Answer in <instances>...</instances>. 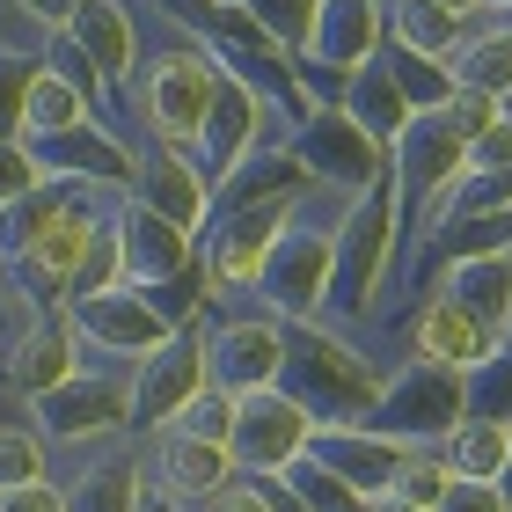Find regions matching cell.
<instances>
[{"instance_id":"cell-1","label":"cell","mask_w":512,"mask_h":512,"mask_svg":"<svg viewBox=\"0 0 512 512\" xmlns=\"http://www.w3.org/2000/svg\"><path fill=\"white\" fill-rule=\"evenodd\" d=\"M330 249H337L330 315L366 322L388 293L395 256H403V191H395V176H374V191L344 198V213L330 220Z\"/></svg>"},{"instance_id":"cell-2","label":"cell","mask_w":512,"mask_h":512,"mask_svg":"<svg viewBox=\"0 0 512 512\" xmlns=\"http://www.w3.org/2000/svg\"><path fill=\"white\" fill-rule=\"evenodd\" d=\"M300 410L315 425H366L381 395V366L359 352L352 337H337L330 322H308V330H286V381Z\"/></svg>"},{"instance_id":"cell-3","label":"cell","mask_w":512,"mask_h":512,"mask_svg":"<svg viewBox=\"0 0 512 512\" xmlns=\"http://www.w3.org/2000/svg\"><path fill=\"white\" fill-rule=\"evenodd\" d=\"M213 96H220V59L205 52L198 30H176V44L147 66V81H139L147 147L198 154V132H205V118H213Z\"/></svg>"},{"instance_id":"cell-4","label":"cell","mask_w":512,"mask_h":512,"mask_svg":"<svg viewBox=\"0 0 512 512\" xmlns=\"http://www.w3.org/2000/svg\"><path fill=\"white\" fill-rule=\"evenodd\" d=\"M461 417H469V374H447L432 359H403L381 374V395H374L366 425L388 432L395 447H439Z\"/></svg>"},{"instance_id":"cell-5","label":"cell","mask_w":512,"mask_h":512,"mask_svg":"<svg viewBox=\"0 0 512 512\" xmlns=\"http://www.w3.org/2000/svg\"><path fill=\"white\" fill-rule=\"evenodd\" d=\"M30 425L44 432L52 454H88V447H110V439L132 432V381L103 374V366H81L66 374L52 395L30 403Z\"/></svg>"},{"instance_id":"cell-6","label":"cell","mask_w":512,"mask_h":512,"mask_svg":"<svg viewBox=\"0 0 512 512\" xmlns=\"http://www.w3.org/2000/svg\"><path fill=\"white\" fill-rule=\"evenodd\" d=\"M330 278H337V249H330V227H308L293 213V227L271 242L264 256V278H256V293H264V315H278L286 330H308V322L330 315Z\"/></svg>"},{"instance_id":"cell-7","label":"cell","mask_w":512,"mask_h":512,"mask_svg":"<svg viewBox=\"0 0 512 512\" xmlns=\"http://www.w3.org/2000/svg\"><path fill=\"white\" fill-rule=\"evenodd\" d=\"M286 147L300 161V176H308V191L359 198V191H374V176H388V147H374L337 103H315L300 125H286Z\"/></svg>"},{"instance_id":"cell-8","label":"cell","mask_w":512,"mask_h":512,"mask_svg":"<svg viewBox=\"0 0 512 512\" xmlns=\"http://www.w3.org/2000/svg\"><path fill=\"white\" fill-rule=\"evenodd\" d=\"M205 330H213V322H183L169 344H154V352L132 366V432L139 439L169 432L176 410L213 381V374H205Z\"/></svg>"},{"instance_id":"cell-9","label":"cell","mask_w":512,"mask_h":512,"mask_svg":"<svg viewBox=\"0 0 512 512\" xmlns=\"http://www.w3.org/2000/svg\"><path fill=\"white\" fill-rule=\"evenodd\" d=\"M315 439V417L293 403L286 388H256L235 395V432H227V454H235V476H286Z\"/></svg>"},{"instance_id":"cell-10","label":"cell","mask_w":512,"mask_h":512,"mask_svg":"<svg viewBox=\"0 0 512 512\" xmlns=\"http://www.w3.org/2000/svg\"><path fill=\"white\" fill-rule=\"evenodd\" d=\"M0 374L22 403H37V395H52L66 374H81V337L66 308H15V330L0 344Z\"/></svg>"},{"instance_id":"cell-11","label":"cell","mask_w":512,"mask_h":512,"mask_svg":"<svg viewBox=\"0 0 512 512\" xmlns=\"http://www.w3.org/2000/svg\"><path fill=\"white\" fill-rule=\"evenodd\" d=\"M300 205H249V213H213V227L198 235V256H205V278L227 293H256V278H264V256L271 242L293 227Z\"/></svg>"},{"instance_id":"cell-12","label":"cell","mask_w":512,"mask_h":512,"mask_svg":"<svg viewBox=\"0 0 512 512\" xmlns=\"http://www.w3.org/2000/svg\"><path fill=\"white\" fill-rule=\"evenodd\" d=\"M66 322H74V337L88 352H110V359H147L154 344L176 337V322L154 308L139 286H110V293H88V300H66Z\"/></svg>"},{"instance_id":"cell-13","label":"cell","mask_w":512,"mask_h":512,"mask_svg":"<svg viewBox=\"0 0 512 512\" xmlns=\"http://www.w3.org/2000/svg\"><path fill=\"white\" fill-rule=\"evenodd\" d=\"M205 374L227 395H256L286 381V322L278 315H227L205 330Z\"/></svg>"},{"instance_id":"cell-14","label":"cell","mask_w":512,"mask_h":512,"mask_svg":"<svg viewBox=\"0 0 512 512\" xmlns=\"http://www.w3.org/2000/svg\"><path fill=\"white\" fill-rule=\"evenodd\" d=\"M227 483H235V454L227 447H205V439H183V432H154L147 439V491L161 505L191 512L213 491H227Z\"/></svg>"},{"instance_id":"cell-15","label":"cell","mask_w":512,"mask_h":512,"mask_svg":"<svg viewBox=\"0 0 512 512\" xmlns=\"http://www.w3.org/2000/svg\"><path fill=\"white\" fill-rule=\"evenodd\" d=\"M118 249H125V278L139 293L169 286V278H183L198 264V235L191 227L161 220L154 205H139V198H118Z\"/></svg>"},{"instance_id":"cell-16","label":"cell","mask_w":512,"mask_h":512,"mask_svg":"<svg viewBox=\"0 0 512 512\" xmlns=\"http://www.w3.org/2000/svg\"><path fill=\"white\" fill-rule=\"evenodd\" d=\"M125 198L154 205L161 220L191 227V235H205V227H213V176H205L198 154H183V147H147V154H139Z\"/></svg>"},{"instance_id":"cell-17","label":"cell","mask_w":512,"mask_h":512,"mask_svg":"<svg viewBox=\"0 0 512 512\" xmlns=\"http://www.w3.org/2000/svg\"><path fill=\"white\" fill-rule=\"evenodd\" d=\"M264 125H286V118H278V110L264 103V96H256V88L249 81H235V74H220V96H213V118H205V132H198V169L205 176H227V169H235V161L249 154V147H264Z\"/></svg>"},{"instance_id":"cell-18","label":"cell","mask_w":512,"mask_h":512,"mask_svg":"<svg viewBox=\"0 0 512 512\" xmlns=\"http://www.w3.org/2000/svg\"><path fill=\"white\" fill-rule=\"evenodd\" d=\"M439 293L454 300V308L476 315V330L512 352V249H491V256H454V264H439Z\"/></svg>"},{"instance_id":"cell-19","label":"cell","mask_w":512,"mask_h":512,"mask_svg":"<svg viewBox=\"0 0 512 512\" xmlns=\"http://www.w3.org/2000/svg\"><path fill=\"white\" fill-rule=\"evenodd\" d=\"M308 454H315L337 483H352L359 498H381L388 483H395V469H403L410 447H395V439L374 432V425H315Z\"/></svg>"},{"instance_id":"cell-20","label":"cell","mask_w":512,"mask_h":512,"mask_svg":"<svg viewBox=\"0 0 512 512\" xmlns=\"http://www.w3.org/2000/svg\"><path fill=\"white\" fill-rule=\"evenodd\" d=\"M147 469L132 454V432L110 447H88L81 469L66 476V512H147Z\"/></svg>"},{"instance_id":"cell-21","label":"cell","mask_w":512,"mask_h":512,"mask_svg":"<svg viewBox=\"0 0 512 512\" xmlns=\"http://www.w3.org/2000/svg\"><path fill=\"white\" fill-rule=\"evenodd\" d=\"M74 52L96 66V81L118 96V88L132 81V59H139V15L125 8V0H81L74 8V22L59 30Z\"/></svg>"},{"instance_id":"cell-22","label":"cell","mask_w":512,"mask_h":512,"mask_svg":"<svg viewBox=\"0 0 512 512\" xmlns=\"http://www.w3.org/2000/svg\"><path fill=\"white\" fill-rule=\"evenodd\" d=\"M308 198V176H300V161L286 139H264V147H249L235 169L213 183V213H249V205H300Z\"/></svg>"},{"instance_id":"cell-23","label":"cell","mask_w":512,"mask_h":512,"mask_svg":"<svg viewBox=\"0 0 512 512\" xmlns=\"http://www.w3.org/2000/svg\"><path fill=\"white\" fill-rule=\"evenodd\" d=\"M410 359H432V366H447V374H476V366L498 359V344L476 330L469 308H454L447 293H432V300H417V315H410Z\"/></svg>"},{"instance_id":"cell-24","label":"cell","mask_w":512,"mask_h":512,"mask_svg":"<svg viewBox=\"0 0 512 512\" xmlns=\"http://www.w3.org/2000/svg\"><path fill=\"white\" fill-rule=\"evenodd\" d=\"M447 81L469 88V96L505 103L512 96V22H469L461 44L447 52Z\"/></svg>"},{"instance_id":"cell-25","label":"cell","mask_w":512,"mask_h":512,"mask_svg":"<svg viewBox=\"0 0 512 512\" xmlns=\"http://www.w3.org/2000/svg\"><path fill=\"white\" fill-rule=\"evenodd\" d=\"M344 118H352L366 139H374V147H395V139H403L410 132V118H417V110L403 103V88H395V74H388V66L374 59V66H366V74H352V81H344Z\"/></svg>"},{"instance_id":"cell-26","label":"cell","mask_w":512,"mask_h":512,"mask_svg":"<svg viewBox=\"0 0 512 512\" xmlns=\"http://www.w3.org/2000/svg\"><path fill=\"white\" fill-rule=\"evenodd\" d=\"M88 118H103L96 103L81 96L66 74H52V66H37V81H30V103H22V147H37V139H59V132H74Z\"/></svg>"},{"instance_id":"cell-27","label":"cell","mask_w":512,"mask_h":512,"mask_svg":"<svg viewBox=\"0 0 512 512\" xmlns=\"http://www.w3.org/2000/svg\"><path fill=\"white\" fill-rule=\"evenodd\" d=\"M505 447H512V425H505V417H461V425H454L447 439H439V461H447V476L498 483Z\"/></svg>"},{"instance_id":"cell-28","label":"cell","mask_w":512,"mask_h":512,"mask_svg":"<svg viewBox=\"0 0 512 512\" xmlns=\"http://www.w3.org/2000/svg\"><path fill=\"white\" fill-rule=\"evenodd\" d=\"M74 191H81V183H52V176H44L30 198H15L8 213H0V264H8V256H30L44 235H52L59 213L74 205Z\"/></svg>"},{"instance_id":"cell-29","label":"cell","mask_w":512,"mask_h":512,"mask_svg":"<svg viewBox=\"0 0 512 512\" xmlns=\"http://www.w3.org/2000/svg\"><path fill=\"white\" fill-rule=\"evenodd\" d=\"M388 44H395V52H417V59L447 66V52L461 44V22L439 15L432 0H388Z\"/></svg>"},{"instance_id":"cell-30","label":"cell","mask_w":512,"mask_h":512,"mask_svg":"<svg viewBox=\"0 0 512 512\" xmlns=\"http://www.w3.org/2000/svg\"><path fill=\"white\" fill-rule=\"evenodd\" d=\"M52 476V447H44V432L30 417H0V491H15V483H44Z\"/></svg>"},{"instance_id":"cell-31","label":"cell","mask_w":512,"mask_h":512,"mask_svg":"<svg viewBox=\"0 0 512 512\" xmlns=\"http://www.w3.org/2000/svg\"><path fill=\"white\" fill-rule=\"evenodd\" d=\"M315 8L322 0H242V15L293 59H308V44H315Z\"/></svg>"},{"instance_id":"cell-32","label":"cell","mask_w":512,"mask_h":512,"mask_svg":"<svg viewBox=\"0 0 512 512\" xmlns=\"http://www.w3.org/2000/svg\"><path fill=\"white\" fill-rule=\"evenodd\" d=\"M381 66L395 74V88H403V103L417 110V118H425V110H439V103L454 96V81H447V66H439V59H417V52H395V44H388Z\"/></svg>"},{"instance_id":"cell-33","label":"cell","mask_w":512,"mask_h":512,"mask_svg":"<svg viewBox=\"0 0 512 512\" xmlns=\"http://www.w3.org/2000/svg\"><path fill=\"white\" fill-rule=\"evenodd\" d=\"M447 461H439V447H410L403 454V469H395V483H388V498H403V505H425V512H439V498H447Z\"/></svg>"},{"instance_id":"cell-34","label":"cell","mask_w":512,"mask_h":512,"mask_svg":"<svg viewBox=\"0 0 512 512\" xmlns=\"http://www.w3.org/2000/svg\"><path fill=\"white\" fill-rule=\"evenodd\" d=\"M169 432H183V439H205V447H227V432H235V395L205 381V388L191 395V403L176 410V425H169Z\"/></svg>"},{"instance_id":"cell-35","label":"cell","mask_w":512,"mask_h":512,"mask_svg":"<svg viewBox=\"0 0 512 512\" xmlns=\"http://www.w3.org/2000/svg\"><path fill=\"white\" fill-rule=\"evenodd\" d=\"M37 66H44V52H8L0 44V139H22V103H30Z\"/></svg>"},{"instance_id":"cell-36","label":"cell","mask_w":512,"mask_h":512,"mask_svg":"<svg viewBox=\"0 0 512 512\" xmlns=\"http://www.w3.org/2000/svg\"><path fill=\"white\" fill-rule=\"evenodd\" d=\"M498 118H505V103H491V96H469V88H454V96L439 103V125H447V132L461 139V147H476V139L491 132Z\"/></svg>"},{"instance_id":"cell-37","label":"cell","mask_w":512,"mask_h":512,"mask_svg":"<svg viewBox=\"0 0 512 512\" xmlns=\"http://www.w3.org/2000/svg\"><path fill=\"white\" fill-rule=\"evenodd\" d=\"M44 183V169H37V154L22 147V139H0V213H8L15 198H30Z\"/></svg>"},{"instance_id":"cell-38","label":"cell","mask_w":512,"mask_h":512,"mask_svg":"<svg viewBox=\"0 0 512 512\" xmlns=\"http://www.w3.org/2000/svg\"><path fill=\"white\" fill-rule=\"evenodd\" d=\"M469 176H512V118H498V125L469 147Z\"/></svg>"},{"instance_id":"cell-39","label":"cell","mask_w":512,"mask_h":512,"mask_svg":"<svg viewBox=\"0 0 512 512\" xmlns=\"http://www.w3.org/2000/svg\"><path fill=\"white\" fill-rule=\"evenodd\" d=\"M0 512H66V483H59V476L15 483V491H0Z\"/></svg>"},{"instance_id":"cell-40","label":"cell","mask_w":512,"mask_h":512,"mask_svg":"<svg viewBox=\"0 0 512 512\" xmlns=\"http://www.w3.org/2000/svg\"><path fill=\"white\" fill-rule=\"evenodd\" d=\"M439 512H512L498 498V483H469V476H454L447 483V498H439Z\"/></svg>"},{"instance_id":"cell-41","label":"cell","mask_w":512,"mask_h":512,"mask_svg":"<svg viewBox=\"0 0 512 512\" xmlns=\"http://www.w3.org/2000/svg\"><path fill=\"white\" fill-rule=\"evenodd\" d=\"M191 512H271V498H264V483H256V476H235L227 491H213V498L191 505Z\"/></svg>"},{"instance_id":"cell-42","label":"cell","mask_w":512,"mask_h":512,"mask_svg":"<svg viewBox=\"0 0 512 512\" xmlns=\"http://www.w3.org/2000/svg\"><path fill=\"white\" fill-rule=\"evenodd\" d=\"M8 8H15L22 22H37L44 37H59L66 22H74V8H81V0H8Z\"/></svg>"},{"instance_id":"cell-43","label":"cell","mask_w":512,"mask_h":512,"mask_svg":"<svg viewBox=\"0 0 512 512\" xmlns=\"http://www.w3.org/2000/svg\"><path fill=\"white\" fill-rule=\"evenodd\" d=\"M432 8H439V15H454L461 30H469V22H483V0H432Z\"/></svg>"},{"instance_id":"cell-44","label":"cell","mask_w":512,"mask_h":512,"mask_svg":"<svg viewBox=\"0 0 512 512\" xmlns=\"http://www.w3.org/2000/svg\"><path fill=\"white\" fill-rule=\"evenodd\" d=\"M366 512H425V505H403V498H388V491H381V498L366 505Z\"/></svg>"},{"instance_id":"cell-45","label":"cell","mask_w":512,"mask_h":512,"mask_svg":"<svg viewBox=\"0 0 512 512\" xmlns=\"http://www.w3.org/2000/svg\"><path fill=\"white\" fill-rule=\"evenodd\" d=\"M498 498L512 505V447H505V469H498Z\"/></svg>"},{"instance_id":"cell-46","label":"cell","mask_w":512,"mask_h":512,"mask_svg":"<svg viewBox=\"0 0 512 512\" xmlns=\"http://www.w3.org/2000/svg\"><path fill=\"white\" fill-rule=\"evenodd\" d=\"M491 8H498V15H512V0H483V15H491Z\"/></svg>"},{"instance_id":"cell-47","label":"cell","mask_w":512,"mask_h":512,"mask_svg":"<svg viewBox=\"0 0 512 512\" xmlns=\"http://www.w3.org/2000/svg\"><path fill=\"white\" fill-rule=\"evenodd\" d=\"M147 512H176V505H161V498H147Z\"/></svg>"},{"instance_id":"cell-48","label":"cell","mask_w":512,"mask_h":512,"mask_svg":"<svg viewBox=\"0 0 512 512\" xmlns=\"http://www.w3.org/2000/svg\"><path fill=\"white\" fill-rule=\"evenodd\" d=\"M505 118H512V96H505Z\"/></svg>"}]
</instances>
